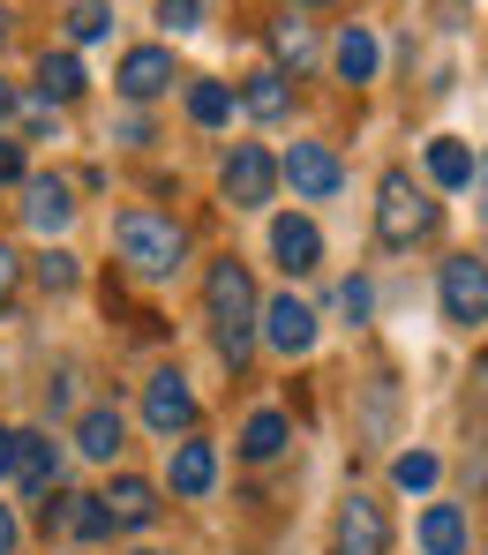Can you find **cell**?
<instances>
[{"mask_svg": "<svg viewBox=\"0 0 488 555\" xmlns=\"http://www.w3.org/2000/svg\"><path fill=\"white\" fill-rule=\"evenodd\" d=\"M8 293H15V248L0 241V300H8Z\"/></svg>", "mask_w": 488, "mask_h": 555, "instance_id": "obj_33", "label": "cell"}, {"mask_svg": "<svg viewBox=\"0 0 488 555\" xmlns=\"http://www.w3.org/2000/svg\"><path fill=\"white\" fill-rule=\"evenodd\" d=\"M23 218H30V233H61L68 218H76V203H68V181H30L23 188Z\"/></svg>", "mask_w": 488, "mask_h": 555, "instance_id": "obj_13", "label": "cell"}, {"mask_svg": "<svg viewBox=\"0 0 488 555\" xmlns=\"http://www.w3.org/2000/svg\"><path fill=\"white\" fill-rule=\"evenodd\" d=\"M0 555H15V511L0 503Z\"/></svg>", "mask_w": 488, "mask_h": 555, "instance_id": "obj_35", "label": "cell"}, {"mask_svg": "<svg viewBox=\"0 0 488 555\" xmlns=\"http://www.w3.org/2000/svg\"><path fill=\"white\" fill-rule=\"evenodd\" d=\"M76 451H84V459H113V451H120V413H113V405H91V413L76 421Z\"/></svg>", "mask_w": 488, "mask_h": 555, "instance_id": "obj_22", "label": "cell"}, {"mask_svg": "<svg viewBox=\"0 0 488 555\" xmlns=\"http://www.w3.org/2000/svg\"><path fill=\"white\" fill-rule=\"evenodd\" d=\"M143 421H151L158 436H181V428L195 421V390H189V383H181L174 369L151 375V383H143Z\"/></svg>", "mask_w": 488, "mask_h": 555, "instance_id": "obj_8", "label": "cell"}, {"mask_svg": "<svg viewBox=\"0 0 488 555\" xmlns=\"http://www.w3.org/2000/svg\"><path fill=\"white\" fill-rule=\"evenodd\" d=\"M271 53H279L286 68H308V61H316V30H308L300 15H286V23L271 30Z\"/></svg>", "mask_w": 488, "mask_h": 555, "instance_id": "obj_23", "label": "cell"}, {"mask_svg": "<svg viewBox=\"0 0 488 555\" xmlns=\"http://www.w3.org/2000/svg\"><path fill=\"white\" fill-rule=\"evenodd\" d=\"M271 188H279V166H271L264 143H233V151H226V195H233L241 210H264Z\"/></svg>", "mask_w": 488, "mask_h": 555, "instance_id": "obj_6", "label": "cell"}, {"mask_svg": "<svg viewBox=\"0 0 488 555\" xmlns=\"http://www.w3.org/2000/svg\"><path fill=\"white\" fill-rule=\"evenodd\" d=\"M189 120H195V128L233 120V91H226V83H189Z\"/></svg>", "mask_w": 488, "mask_h": 555, "instance_id": "obj_24", "label": "cell"}, {"mask_svg": "<svg viewBox=\"0 0 488 555\" xmlns=\"http://www.w3.org/2000/svg\"><path fill=\"white\" fill-rule=\"evenodd\" d=\"M15 120V91H8V76H0V128Z\"/></svg>", "mask_w": 488, "mask_h": 555, "instance_id": "obj_36", "label": "cell"}, {"mask_svg": "<svg viewBox=\"0 0 488 555\" xmlns=\"http://www.w3.org/2000/svg\"><path fill=\"white\" fill-rule=\"evenodd\" d=\"M436 293H444V323H459V331L488 323V263L481 256H451Z\"/></svg>", "mask_w": 488, "mask_h": 555, "instance_id": "obj_4", "label": "cell"}, {"mask_svg": "<svg viewBox=\"0 0 488 555\" xmlns=\"http://www.w3.org/2000/svg\"><path fill=\"white\" fill-rule=\"evenodd\" d=\"M8 181H23V151H15V143L0 135V188H8Z\"/></svg>", "mask_w": 488, "mask_h": 555, "instance_id": "obj_31", "label": "cell"}, {"mask_svg": "<svg viewBox=\"0 0 488 555\" xmlns=\"http://www.w3.org/2000/svg\"><path fill=\"white\" fill-rule=\"evenodd\" d=\"M113 248H120V263L136 278H174L181 271V256H189V233L166 218V210H120V225H113Z\"/></svg>", "mask_w": 488, "mask_h": 555, "instance_id": "obj_1", "label": "cell"}, {"mask_svg": "<svg viewBox=\"0 0 488 555\" xmlns=\"http://www.w3.org/2000/svg\"><path fill=\"white\" fill-rule=\"evenodd\" d=\"M105 30H113V8H105V0H76V8H68V38H76V46H91Z\"/></svg>", "mask_w": 488, "mask_h": 555, "instance_id": "obj_27", "label": "cell"}, {"mask_svg": "<svg viewBox=\"0 0 488 555\" xmlns=\"http://www.w3.org/2000/svg\"><path fill=\"white\" fill-rule=\"evenodd\" d=\"M203 300H210V323H218V353L241 369L248 361V323H256V285H248V263H210V278H203Z\"/></svg>", "mask_w": 488, "mask_h": 555, "instance_id": "obj_2", "label": "cell"}, {"mask_svg": "<svg viewBox=\"0 0 488 555\" xmlns=\"http://www.w3.org/2000/svg\"><path fill=\"white\" fill-rule=\"evenodd\" d=\"M421 548H428V555H466V511H459V503H428V518H421Z\"/></svg>", "mask_w": 488, "mask_h": 555, "instance_id": "obj_19", "label": "cell"}, {"mask_svg": "<svg viewBox=\"0 0 488 555\" xmlns=\"http://www.w3.org/2000/svg\"><path fill=\"white\" fill-rule=\"evenodd\" d=\"M481 210H488V203H481Z\"/></svg>", "mask_w": 488, "mask_h": 555, "instance_id": "obj_40", "label": "cell"}, {"mask_svg": "<svg viewBox=\"0 0 488 555\" xmlns=\"http://www.w3.org/2000/svg\"><path fill=\"white\" fill-rule=\"evenodd\" d=\"M210 480H218V451L210 443H174V495H210Z\"/></svg>", "mask_w": 488, "mask_h": 555, "instance_id": "obj_16", "label": "cell"}, {"mask_svg": "<svg viewBox=\"0 0 488 555\" xmlns=\"http://www.w3.org/2000/svg\"><path fill=\"white\" fill-rule=\"evenodd\" d=\"M113 83H120V98H158L174 83V53L166 46H136V53H120Z\"/></svg>", "mask_w": 488, "mask_h": 555, "instance_id": "obj_9", "label": "cell"}, {"mask_svg": "<svg viewBox=\"0 0 488 555\" xmlns=\"http://www.w3.org/2000/svg\"><path fill=\"white\" fill-rule=\"evenodd\" d=\"M428 181L436 188H474V151L459 135H436L428 143Z\"/></svg>", "mask_w": 488, "mask_h": 555, "instance_id": "obj_21", "label": "cell"}, {"mask_svg": "<svg viewBox=\"0 0 488 555\" xmlns=\"http://www.w3.org/2000/svg\"><path fill=\"white\" fill-rule=\"evenodd\" d=\"M98 503H105V518H113V526H128V533L158 526V488H151V480H113Z\"/></svg>", "mask_w": 488, "mask_h": 555, "instance_id": "obj_11", "label": "cell"}, {"mask_svg": "<svg viewBox=\"0 0 488 555\" xmlns=\"http://www.w3.org/2000/svg\"><path fill=\"white\" fill-rule=\"evenodd\" d=\"M241 105H248L256 120H286L293 113V83L279 76V68H256V76L241 83Z\"/></svg>", "mask_w": 488, "mask_h": 555, "instance_id": "obj_17", "label": "cell"}, {"mask_svg": "<svg viewBox=\"0 0 488 555\" xmlns=\"http://www.w3.org/2000/svg\"><path fill=\"white\" fill-rule=\"evenodd\" d=\"M203 8L210 0H158V23L166 30H203Z\"/></svg>", "mask_w": 488, "mask_h": 555, "instance_id": "obj_30", "label": "cell"}, {"mask_svg": "<svg viewBox=\"0 0 488 555\" xmlns=\"http://www.w3.org/2000/svg\"><path fill=\"white\" fill-rule=\"evenodd\" d=\"M338 315H346V323H369V315H376V285H369V278H346V285H338Z\"/></svg>", "mask_w": 488, "mask_h": 555, "instance_id": "obj_29", "label": "cell"}, {"mask_svg": "<svg viewBox=\"0 0 488 555\" xmlns=\"http://www.w3.org/2000/svg\"><path fill=\"white\" fill-rule=\"evenodd\" d=\"M474 413H481V421H488V353H481V361H474Z\"/></svg>", "mask_w": 488, "mask_h": 555, "instance_id": "obj_32", "label": "cell"}, {"mask_svg": "<svg viewBox=\"0 0 488 555\" xmlns=\"http://www.w3.org/2000/svg\"><path fill=\"white\" fill-rule=\"evenodd\" d=\"M271 256H279L293 278H308L323 263V233H316L308 218H279V225H271Z\"/></svg>", "mask_w": 488, "mask_h": 555, "instance_id": "obj_12", "label": "cell"}, {"mask_svg": "<svg viewBox=\"0 0 488 555\" xmlns=\"http://www.w3.org/2000/svg\"><path fill=\"white\" fill-rule=\"evenodd\" d=\"M84 83H91V76H84V61H76V53H53V46L38 53V98L68 105V98L84 91Z\"/></svg>", "mask_w": 488, "mask_h": 555, "instance_id": "obj_18", "label": "cell"}, {"mask_svg": "<svg viewBox=\"0 0 488 555\" xmlns=\"http://www.w3.org/2000/svg\"><path fill=\"white\" fill-rule=\"evenodd\" d=\"M376 233H384V248H413L436 233V203H428V188H413L406 166H390L376 188Z\"/></svg>", "mask_w": 488, "mask_h": 555, "instance_id": "obj_3", "label": "cell"}, {"mask_svg": "<svg viewBox=\"0 0 488 555\" xmlns=\"http://www.w3.org/2000/svg\"><path fill=\"white\" fill-rule=\"evenodd\" d=\"M241 451H248V459H279V451H286V421H279V413H256L248 436H241Z\"/></svg>", "mask_w": 488, "mask_h": 555, "instance_id": "obj_26", "label": "cell"}, {"mask_svg": "<svg viewBox=\"0 0 488 555\" xmlns=\"http://www.w3.org/2000/svg\"><path fill=\"white\" fill-rule=\"evenodd\" d=\"M436 473H444V459H436V451H406V459L390 465V480H398L406 495H421V488H436Z\"/></svg>", "mask_w": 488, "mask_h": 555, "instance_id": "obj_25", "label": "cell"}, {"mask_svg": "<svg viewBox=\"0 0 488 555\" xmlns=\"http://www.w3.org/2000/svg\"><path fill=\"white\" fill-rule=\"evenodd\" d=\"M136 555H158V548H136Z\"/></svg>", "mask_w": 488, "mask_h": 555, "instance_id": "obj_39", "label": "cell"}, {"mask_svg": "<svg viewBox=\"0 0 488 555\" xmlns=\"http://www.w3.org/2000/svg\"><path fill=\"white\" fill-rule=\"evenodd\" d=\"M76 256H68V248H46V256H38V285H46V293H76Z\"/></svg>", "mask_w": 488, "mask_h": 555, "instance_id": "obj_28", "label": "cell"}, {"mask_svg": "<svg viewBox=\"0 0 488 555\" xmlns=\"http://www.w3.org/2000/svg\"><path fill=\"white\" fill-rule=\"evenodd\" d=\"M293 181V195H308V203H323V195H338V181H346V166L323 151V143H293L286 151V166H279Z\"/></svg>", "mask_w": 488, "mask_h": 555, "instance_id": "obj_7", "label": "cell"}, {"mask_svg": "<svg viewBox=\"0 0 488 555\" xmlns=\"http://www.w3.org/2000/svg\"><path fill=\"white\" fill-rule=\"evenodd\" d=\"M8 38H15V15H0V46H8Z\"/></svg>", "mask_w": 488, "mask_h": 555, "instance_id": "obj_37", "label": "cell"}, {"mask_svg": "<svg viewBox=\"0 0 488 555\" xmlns=\"http://www.w3.org/2000/svg\"><path fill=\"white\" fill-rule=\"evenodd\" d=\"M15 480H23L30 495H53V480H61V451H53V436H15Z\"/></svg>", "mask_w": 488, "mask_h": 555, "instance_id": "obj_14", "label": "cell"}, {"mask_svg": "<svg viewBox=\"0 0 488 555\" xmlns=\"http://www.w3.org/2000/svg\"><path fill=\"white\" fill-rule=\"evenodd\" d=\"M331 61H338L346 83H369V76H376V38H369V23H346L338 46H331Z\"/></svg>", "mask_w": 488, "mask_h": 555, "instance_id": "obj_20", "label": "cell"}, {"mask_svg": "<svg viewBox=\"0 0 488 555\" xmlns=\"http://www.w3.org/2000/svg\"><path fill=\"white\" fill-rule=\"evenodd\" d=\"M46 526H61V533H76V541H105V533H113V518H105L98 495H61V503H46Z\"/></svg>", "mask_w": 488, "mask_h": 555, "instance_id": "obj_15", "label": "cell"}, {"mask_svg": "<svg viewBox=\"0 0 488 555\" xmlns=\"http://www.w3.org/2000/svg\"><path fill=\"white\" fill-rule=\"evenodd\" d=\"M15 473V428H0V480Z\"/></svg>", "mask_w": 488, "mask_h": 555, "instance_id": "obj_34", "label": "cell"}, {"mask_svg": "<svg viewBox=\"0 0 488 555\" xmlns=\"http://www.w3.org/2000/svg\"><path fill=\"white\" fill-rule=\"evenodd\" d=\"M293 8H331V0H293Z\"/></svg>", "mask_w": 488, "mask_h": 555, "instance_id": "obj_38", "label": "cell"}, {"mask_svg": "<svg viewBox=\"0 0 488 555\" xmlns=\"http://www.w3.org/2000/svg\"><path fill=\"white\" fill-rule=\"evenodd\" d=\"M331 555H390V518H384V503L346 495V503H338V526H331Z\"/></svg>", "mask_w": 488, "mask_h": 555, "instance_id": "obj_5", "label": "cell"}, {"mask_svg": "<svg viewBox=\"0 0 488 555\" xmlns=\"http://www.w3.org/2000/svg\"><path fill=\"white\" fill-rule=\"evenodd\" d=\"M264 338H271L279 353H308V346H316V308L293 300V293H279V300L264 308Z\"/></svg>", "mask_w": 488, "mask_h": 555, "instance_id": "obj_10", "label": "cell"}]
</instances>
